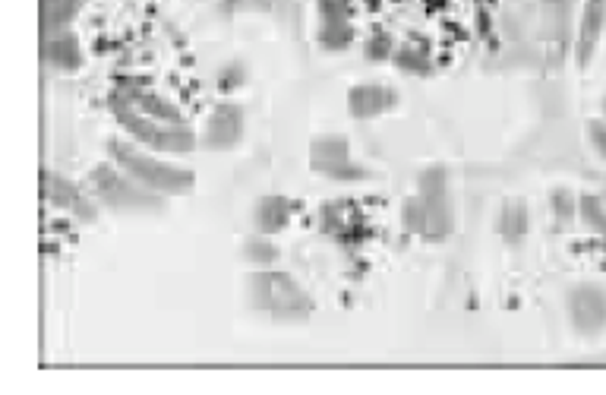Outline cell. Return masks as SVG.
Wrapping results in <instances>:
<instances>
[{"instance_id":"cell-1","label":"cell","mask_w":606,"mask_h":395,"mask_svg":"<svg viewBox=\"0 0 606 395\" xmlns=\"http://www.w3.org/2000/svg\"><path fill=\"white\" fill-rule=\"evenodd\" d=\"M250 307L266 313L275 323H307L316 313L313 294L303 288L291 272L281 269H256L247 279Z\"/></svg>"},{"instance_id":"cell-2","label":"cell","mask_w":606,"mask_h":395,"mask_svg":"<svg viewBox=\"0 0 606 395\" xmlns=\"http://www.w3.org/2000/svg\"><path fill=\"white\" fill-rule=\"evenodd\" d=\"M108 158L117 168H124L130 177H136L143 187H149L161 196H187L196 187V174L190 168L161 162V158H155V152L143 149L139 143L120 140V136L108 140Z\"/></svg>"},{"instance_id":"cell-3","label":"cell","mask_w":606,"mask_h":395,"mask_svg":"<svg viewBox=\"0 0 606 395\" xmlns=\"http://www.w3.org/2000/svg\"><path fill=\"white\" fill-rule=\"evenodd\" d=\"M108 108L114 114V121L120 124L133 143H139L149 152H168V155H187L199 146V136L193 133L190 124H168L155 121V117L139 114L136 108L124 105L120 98L108 95Z\"/></svg>"},{"instance_id":"cell-4","label":"cell","mask_w":606,"mask_h":395,"mask_svg":"<svg viewBox=\"0 0 606 395\" xmlns=\"http://www.w3.org/2000/svg\"><path fill=\"white\" fill-rule=\"evenodd\" d=\"M89 193L101 206H108L114 212H161L165 209L168 196H161L149 187H143L130 177L124 168H117L114 162H101L89 171L86 177Z\"/></svg>"},{"instance_id":"cell-5","label":"cell","mask_w":606,"mask_h":395,"mask_svg":"<svg viewBox=\"0 0 606 395\" xmlns=\"http://www.w3.org/2000/svg\"><path fill=\"white\" fill-rule=\"evenodd\" d=\"M401 225L408 234L423 237V241H446L455 231V212L449 206V196H408L401 206Z\"/></svg>"},{"instance_id":"cell-6","label":"cell","mask_w":606,"mask_h":395,"mask_svg":"<svg viewBox=\"0 0 606 395\" xmlns=\"http://www.w3.org/2000/svg\"><path fill=\"white\" fill-rule=\"evenodd\" d=\"M310 168L319 177H329L335 184H357V181L373 177V171L367 165H360L351 155V143L338 133L316 136L310 143Z\"/></svg>"},{"instance_id":"cell-7","label":"cell","mask_w":606,"mask_h":395,"mask_svg":"<svg viewBox=\"0 0 606 395\" xmlns=\"http://www.w3.org/2000/svg\"><path fill=\"white\" fill-rule=\"evenodd\" d=\"M316 222H319V231L332 237V241L341 247H360L363 241H370L373 237V228L360 215V209L354 203H345V200L322 203Z\"/></svg>"},{"instance_id":"cell-8","label":"cell","mask_w":606,"mask_h":395,"mask_svg":"<svg viewBox=\"0 0 606 395\" xmlns=\"http://www.w3.org/2000/svg\"><path fill=\"white\" fill-rule=\"evenodd\" d=\"M42 196H45L51 206L70 212L76 222L92 225L98 219V206L101 203L95 200V196L83 193L73 181H67V177L57 174V171H45L42 174Z\"/></svg>"},{"instance_id":"cell-9","label":"cell","mask_w":606,"mask_h":395,"mask_svg":"<svg viewBox=\"0 0 606 395\" xmlns=\"http://www.w3.org/2000/svg\"><path fill=\"white\" fill-rule=\"evenodd\" d=\"M244 127H247L244 108L234 105V102L215 105L209 121H206V130H202V149H209V152L234 149L240 140H244Z\"/></svg>"},{"instance_id":"cell-10","label":"cell","mask_w":606,"mask_h":395,"mask_svg":"<svg viewBox=\"0 0 606 395\" xmlns=\"http://www.w3.org/2000/svg\"><path fill=\"white\" fill-rule=\"evenodd\" d=\"M569 313L578 332L597 335L606 329V291L597 285H578L569 291Z\"/></svg>"},{"instance_id":"cell-11","label":"cell","mask_w":606,"mask_h":395,"mask_svg":"<svg viewBox=\"0 0 606 395\" xmlns=\"http://www.w3.org/2000/svg\"><path fill=\"white\" fill-rule=\"evenodd\" d=\"M398 108V92L386 83H360L348 89V114L354 121H373Z\"/></svg>"},{"instance_id":"cell-12","label":"cell","mask_w":606,"mask_h":395,"mask_svg":"<svg viewBox=\"0 0 606 395\" xmlns=\"http://www.w3.org/2000/svg\"><path fill=\"white\" fill-rule=\"evenodd\" d=\"M603 29H606V0H584L581 19H578V35H575V64H578V70H584L591 64Z\"/></svg>"},{"instance_id":"cell-13","label":"cell","mask_w":606,"mask_h":395,"mask_svg":"<svg viewBox=\"0 0 606 395\" xmlns=\"http://www.w3.org/2000/svg\"><path fill=\"white\" fill-rule=\"evenodd\" d=\"M300 212V203L291 200L285 193H269V196H259L256 206H253V225L259 234H278L291 225V219Z\"/></svg>"},{"instance_id":"cell-14","label":"cell","mask_w":606,"mask_h":395,"mask_svg":"<svg viewBox=\"0 0 606 395\" xmlns=\"http://www.w3.org/2000/svg\"><path fill=\"white\" fill-rule=\"evenodd\" d=\"M42 54H45V61L60 73H76L79 67H83V48H79V38L70 29L48 32Z\"/></svg>"},{"instance_id":"cell-15","label":"cell","mask_w":606,"mask_h":395,"mask_svg":"<svg viewBox=\"0 0 606 395\" xmlns=\"http://www.w3.org/2000/svg\"><path fill=\"white\" fill-rule=\"evenodd\" d=\"M395 67L408 76H430L433 73V57H430V45H423L420 38H408L395 48Z\"/></svg>"},{"instance_id":"cell-16","label":"cell","mask_w":606,"mask_h":395,"mask_svg":"<svg viewBox=\"0 0 606 395\" xmlns=\"http://www.w3.org/2000/svg\"><path fill=\"white\" fill-rule=\"evenodd\" d=\"M531 231V212L528 206H524L521 200H509L502 203V212H499V234L505 244H521L524 237H528Z\"/></svg>"},{"instance_id":"cell-17","label":"cell","mask_w":606,"mask_h":395,"mask_svg":"<svg viewBox=\"0 0 606 395\" xmlns=\"http://www.w3.org/2000/svg\"><path fill=\"white\" fill-rule=\"evenodd\" d=\"M240 256L250 263V266H256V269H269V266H275L278 263V244L272 241V234H250L244 244H240Z\"/></svg>"},{"instance_id":"cell-18","label":"cell","mask_w":606,"mask_h":395,"mask_svg":"<svg viewBox=\"0 0 606 395\" xmlns=\"http://www.w3.org/2000/svg\"><path fill=\"white\" fill-rule=\"evenodd\" d=\"M354 38H357V29H354L351 19H335V23H322L319 32H316L319 48H322V51H332V54L348 51V48L354 45Z\"/></svg>"},{"instance_id":"cell-19","label":"cell","mask_w":606,"mask_h":395,"mask_svg":"<svg viewBox=\"0 0 606 395\" xmlns=\"http://www.w3.org/2000/svg\"><path fill=\"white\" fill-rule=\"evenodd\" d=\"M83 10V0H42V29L57 32V29H70V23L76 19V13Z\"/></svg>"},{"instance_id":"cell-20","label":"cell","mask_w":606,"mask_h":395,"mask_svg":"<svg viewBox=\"0 0 606 395\" xmlns=\"http://www.w3.org/2000/svg\"><path fill=\"white\" fill-rule=\"evenodd\" d=\"M578 215H581V222L600 237V244L606 250V203L594 193H581L578 196Z\"/></svg>"},{"instance_id":"cell-21","label":"cell","mask_w":606,"mask_h":395,"mask_svg":"<svg viewBox=\"0 0 606 395\" xmlns=\"http://www.w3.org/2000/svg\"><path fill=\"white\" fill-rule=\"evenodd\" d=\"M395 48H398V42L392 38V32L376 29V32H370L367 42H363V57H367L370 64H382V61H392Z\"/></svg>"},{"instance_id":"cell-22","label":"cell","mask_w":606,"mask_h":395,"mask_svg":"<svg viewBox=\"0 0 606 395\" xmlns=\"http://www.w3.org/2000/svg\"><path fill=\"white\" fill-rule=\"evenodd\" d=\"M417 193L423 196H449V171L442 165H430L417 174Z\"/></svg>"},{"instance_id":"cell-23","label":"cell","mask_w":606,"mask_h":395,"mask_svg":"<svg viewBox=\"0 0 606 395\" xmlns=\"http://www.w3.org/2000/svg\"><path fill=\"white\" fill-rule=\"evenodd\" d=\"M550 209H553V219L559 225H572L578 219V196L572 190L559 187L550 193Z\"/></svg>"},{"instance_id":"cell-24","label":"cell","mask_w":606,"mask_h":395,"mask_svg":"<svg viewBox=\"0 0 606 395\" xmlns=\"http://www.w3.org/2000/svg\"><path fill=\"white\" fill-rule=\"evenodd\" d=\"M244 83H247V67L240 64V61H228L225 67L218 70V76H215L218 92H234V89H240Z\"/></svg>"},{"instance_id":"cell-25","label":"cell","mask_w":606,"mask_h":395,"mask_svg":"<svg viewBox=\"0 0 606 395\" xmlns=\"http://www.w3.org/2000/svg\"><path fill=\"white\" fill-rule=\"evenodd\" d=\"M316 13L322 23H335V19H351L354 4L351 0H316Z\"/></svg>"},{"instance_id":"cell-26","label":"cell","mask_w":606,"mask_h":395,"mask_svg":"<svg viewBox=\"0 0 606 395\" xmlns=\"http://www.w3.org/2000/svg\"><path fill=\"white\" fill-rule=\"evenodd\" d=\"M588 140L600 158H606V121H591L588 124Z\"/></svg>"},{"instance_id":"cell-27","label":"cell","mask_w":606,"mask_h":395,"mask_svg":"<svg viewBox=\"0 0 606 395\" xmlns=\"http://www.w3.org/2000/svg\"><path fill=\"white\" fill-rule=\"evenodd\" d=\"M446 4H449V0H427V7H430V10H442Z\"/></svg>"}]
</instances>
